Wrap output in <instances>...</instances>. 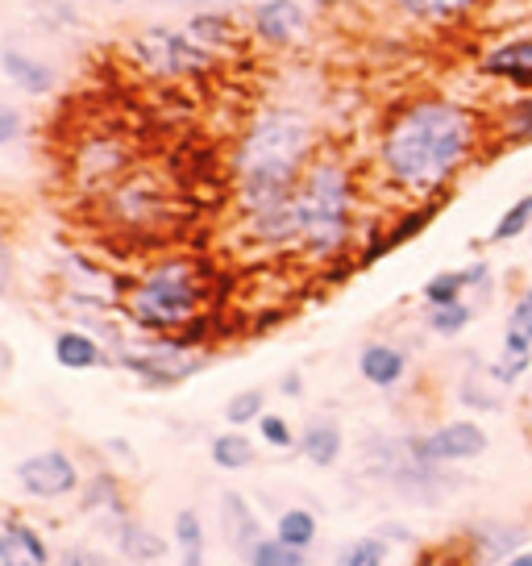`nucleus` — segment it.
Returning <instances> with one entry per match:
<instances>
[{"mask_svg": "<svg viewBox=\"0 0 532 566\" xmlns=\"http://www.w3.org/2000/svg\"><path fill=\"white\" fill-rule=\"evenodd\" d=\"M461 537L475 554V566H496L520 549H529V525H520V521H475L461 530Z\"/></svg>", "mask_w": 532, "mask_h": 566, "instance_id": "9b49d317", "label": "nucleus"}, {"mask_svg": "<svg viewBox=\"0 0 532 566\" xmlns=\"http://www.w3.org/2000/svg\"><path fill=\"white\" fill-rule=\"evenodd\" d=\"M209 459H213L216 471H249L258 450H254L246 429H225L209 442Z\"/></svg>", "mask_w": 532, "mask_h": 566, "instance_id": "bb28decb", "label": "nucleus"}, {"mask_svg": "<svg viewBox=\"0 0 532 566\" xmlns=\"http://www.w3.org/2000/svg\"><path fill=\"white\" fill-rule=\"evenodd\" d=\"M171 542L179 546V566H209V530L200 521V509H179Z\"/></svg>", "mask_w": 532, "mask_h": 566, "instance_id": "b1692460", "label": "nucleus"}, {"mask_svg": "<svg viewBox=\"0 0 532 566\" xmlns=\"http://www.w3.org/2000/svg\"><path fill=\"white\" fill-rule=\"evenodd\" d=\"M125 54L155 80H195L221 63V54L209 51L188 25H146L125 42Z\"/></svg>", "mask_w": 532, "mask_h": 566, "instance_id": "39448f33", "label": "nucleus"}, {"mask_svg": "<svg viewBox=\"0 0 532 566\" xmlns=\"http://www.w3.org/2000/svg\"><path fill=\"white\" fill-rule=\"evenodd\" d=\"M391 558V542H383L379 533H362L354 542H345L338 549L333 566H387Z\"/></svg>", "mask_w": 532, "mask_h": 566, "instance_id": "c85d7f7f", "label": "nucleus"}, {"mask_svg": "<svg viewBox=\"0 0 532 566\" xmlns=\"http://www.w3.org/2000/svg\"><path fill=\"white\" fill-rule=\"evenodd\" d=\"M58 566H105V558H100L96 549H67Z\"/></svg>", "mask_w": 532, "mask_h": 566, "instance_id": "a19ab883", "label": "nucleus"}, {"mask_svg": "<svg viewBox=\"0 0 532 566\" xmlns=\"http://www.w3.org/2000/svg\"><path fill=\"white\" fill-rule=\"evenodd\" d=\"M108 537H113V546H117L121 558H129V563H138V566H150V563H159V558H167V537H162L159 530H150L146 521H138V516L117 521V530L108 533Z\"/></svg>", "mask_w": 532, "mask_h": 566, "instance_id": "4be33fe9", "label": "nucleus"}, {"mask_svg": "<svg viewBox=\"0 0 532 566\" xmlns=\"http://www.w3.org/2000/svg\"><path fill=\"white\" fill-rule=\"evenodd\" d=\"M445 200H421V205H412V209H404L395 221H391L387 230H374L371 242L362 247V254H358V266H371L379 263L383 254H391V250H400L404 242H412V238H421V233L437 221V212H441Z\"/></svg>", "mask_w": 532, "mask_h": 566, "instance_id": "f8f14e48", "label": "nucleus"}, {"mask_svg": "<svg viewBox=\"0 0 532 566\" xmlns=\"http://www.w3.org/2000/svg\"><path fill=\"white\" fill-rule=\"evenodd\" d=\"M308 30V9L304 0H258L249 9V34L258 38L270 51H287L296 46Z\"/></svg>", "mask_w": 532, "mask_h": 566, "instance_id": "9d476101", "label": "nucleus"}, {"mask_svg": "<svg viewBox=\"0 0 532 566\" xmlns=\"http://www.w3.org/2000/svg\"><path fill=\"white\" fill-rule=\"evenodd\" d=\"M263 417H266V391L263 388L233 391L230 405H225V421H230V429H246V424H258Z\"/></svg>", "mask_w": 532, "mask_h": 566, "instance_id": "72a5a7b5", "label": "nucleus"}, {"mask_svg": "<svg viewBox=\"0 0 532 566\" xmlns=\"http://www.w3.org/2000/svg\"><path fill=\"white\" fill-rule=\"evenodd\" d=\"M491 113L454 96H412L387 113L374 146V167L391 192L408 200H445L454 179L482 155Z\"/></svg>", "mask_w": 532, "mask_h": 566, "instance_id": "f03ea898", "label": "nucleus"}, {"mask_svg": "<svg viewBox=\"0 0 532 566\" xmlns=\"http://www.w3.org/2000/svg\"><path fill=\"white\" fill-rule=\"evenodd\" d=\"M113 363L129 371L138 384H146L150 391L179 388L183 379H192L195 371L209 367V350H192L179 337H146V342H125L121 350L113 354Z\"/></svg>", "mask_w": 532, "mask_h": 566, "instance_id": "423d86ee", "label": "nucleus"}, {"mask_svg": "<svg viewBox=\"0 0 532 566\" xmlns=\"http://www.w3.org/2000/svg\"><path fill=\"white\" fill-rule=\"evenodd\" d=\"M317 150V125L296 105H263L242 125L230 155V184L246 242L258 250H296V188Z\"/></svg>", "mask_w": 532, "mask_h": 566, "instance_id": "f257e3e1", "label": "nucleus"}, {"mask_svg": "<svg viewBox=\"0 0 532 566\" xmlns=\"http://www.w3.org/2000/svg\"><path fill=\"white\" fill-rule=\"evenodd\" d=\"M242 563L246 566H308V549L287 546L275 533H266L263 542H254V549H249Z\"/></svg>", "mask_w": 532, "mask_h": 566, "instance_id": "c756f323", "label": "nucleus"}, {"mask_svg": "<svg viewBox=\"0 0 532 566\" xmlns=\"http://www.w3.org/2000/svg\"><path fill=\"white\" fill-rule=\"evenodd\" d=\"M121 317L142 337H179L213 317V271L195 254H159L125 280Z\"/></svg>", "mask_w": 532, "mask_h": 566, "instance_id": "7ed1b4c3", "label": "nucleus"}, {"mask_svg": "<svg viewBox=\"0 0 532 566\" xmlns=\"http://www.w3.org/2000/svg\"><path fill=\"white\" fill-rule=\"evenodd\" d=\"M51 354L63 371H96V367L113 363V350H108L105 342L92 329H75V325H63L51 337Z\"/></svg>", "mask_w": 532, "mask_h": 566, "instance_id": "4468645a", "label": "nucleus"}, {"mask_svg": "<svg viewBox=\"0 0 532 566\" xmlns=\"http://www.w3.org/2000/svg\"><path fill=\"white\" fill-rule=\"evenodd\" d=\"M408 367H412L408 350L395 346V342H366V346L358 350V375L379 391L400 388V384L408 379Z\"/></svg>", "mask_w": 532, "mask_h": 566, "instance_id": "dca6fc26", "label": "nucleus"}, {"mask_svg": "<svg viewBox=\"0 0 532 566\" xmlns=\"http://www.w3.org/2000/svg\"><path fill=\"white\" fill-rule=\"evenodd\" d=\"M0 71H4V80H9L21 96H34V101H42V96H51V92L58 88V75H54L51 63L30 51H18V46H4V51H0Z\"/></svg>", "mask_w": 532, "mask_h": 566, "instance_id": "f3484780", "label": "nucleus"}, {"mask_svg": "<svg viewBox=\"0 0 532 566\" xmlns=\"http://www.w3.org/2000/svg\"><path fill=\"white\" fill-rule=\"evenodd\" d=\"M108 4H129V0H108Z\"/></svg>", "mask_w": 532, "mask_h": 566, "instance_id": "de8ad7c7", "label": "nucleus"}, {"mask_svg": "<svg viewBox=\"0 0 532 566\" xmlns=\"http://www.w3.org/2000/svg\"><path fill=\"white\" fill-rule=\"evenodd\" d=\"M379 537H383V542H412V533L404 530V525H395V521L379 525Z\"/></svg>", "mask_w": 532, "mask_h": 566, "instance_id": "c03bdc74", "label": "nucleus"}, {"mask_svg": "<svg viewBox=\"0 0 532 566\" xmlns=\"http://www.w3.org/2000/svg\"><path fill=\"white\" fill-rule=\"evenodd\" d=\"M487 283H491V266H487V259H479V263L458 266V271H437V275L421 287V301H425V308H441V304L466 301V292L487 287Z\"/></svg>", "mask_w": 532, "mask_h": 566, "instance_id": "6ab92c4d", "label": "nucleus"}, {"mask_svg": "<svg viewBox=\"0 0 532 566\" xmlns=\"http://www.w3.org/2000/svg\"><path fill=\"white\" fill-rule=\"evenodd\" d=\"M0 554H4V530H0Z\"/></svg>", "mask_w": 532, "mask_h": 566, "instance_id": "49530a36", "label": "nucleus"}, {"mask_svg": "<svg viewBox=\"0 0 532 566\" xmlns=\"http://www.w3.org/2000/svg\"><path fill=\"white\" fill-rule=\"evenodd\" d=\"M520 429H524V438H529V446H532V384H529V391L520 396Z\"/></svg>", "mask_w": 532, "mask_h": 566, "instance_id": "37998d69", "label": "nucleus"}, {"mask_svg": "<svg viewBox=\"0 0 532 566\" xmlns=\"http://www.w3.org/2000/svg\"><path fill=\"white\" fill-rule=\"evenodd\" d=\"M216 513H221V533H225V546L237 554V558H246L254 542H263L266 530L258 513H254V504H249L242 492H221L216 500Z\"/></svg>", "mask_w": 532, "mask_h": 566, "instance_id": "2eb2a0df", "label": "nucleus"}, {"mask_svg": "<svg viewBox=\"0 0 532 566\" xmlns=\"http://www.w3.org/2000/svg\"><path fill=\"white\" fill-rule=\"evenodd\" d=\"M275 537L279 542H287V546L296 549H312L320 537V521L312 509H300V504H291V509H284V513L275 516Z\"/></svg>", "mask_w": 532, "mask_h": 566, "instance_id": "cd10ccee", "label": "nucleus"}, {"mask_svg": "<svg viewBox=\"0 0 532 566\" xmlns=\"http://www.w3.org/2000/svg\"><path fill=\"white\" fill-rule=\"evenodd\" d=\"M13 283H18V254H13L9 233L0 230V301L13 296Z\"/></svg>", "mask_w": 532, "mask_h": 566, "instance_id": "4c0bfd02", "label": "nucleus"}, {"mask_svg": "<svg viewBox=\"0 0 532 566\" xmlns=\"http://www.w3.org/2000/svg\"><path fill=\"white\" fill-rule=\"evenodd\" d=\"M300 459H308L317 471H333L345 454V433H341V424L333 417H312V421L300 429Z\"/></svg>", "mask_w": 532, "mask_h": 566, "instance_id": "412c9836", "label": "nucleus"}, {"mask_svg": "<svg viewBox=\"0 0 532 566\" xmlns=\"http://www.w3.org/2000/svg\"><path fill=\"white\" fill-rule=\"evenodd\" d=\"M300 254L308 263H338L358 230V176L338 150L320 146L296 188Z\"/></svg>", "mask_w": 532, "mask_h": 566, "instance_id": "20e7f679", "label": "nucleus"}, {"mask_svg": "<svg viewBox=\"0 0 532 566\" xmlns=\"http://www.w3.org/2000/svg\"><path fill=\"white\" fill-rule=\"evenodd\" d=\"M258 438H263L270 450H296V442H300V433H296L291 421L279 417V412H266L263 421H258Z\"/></svg>", "mask_w": 532, "mask_h": 566, "instance_id": "e433bc0d", "label": "nucleus"}, {"mask_svg": "<svg viewBox=\"0 0 532 566\" xmlns=\"http://www.w3.org/2000/svg\"><path fill=\"white\" fill-rule=\"evenodd\" d=\"M13 479L18 488L30 500H42V504H54V500H72L84 488V475H79V462H75L72 450H38V454H25V459L13 467Z\"/></svg>", "mask_w": 532, "mask_h": 566, "instance_id": "6e6552de", "label": "nucleus"}, {"mask_svg": "<svg viewBox=\"0 0 532 566\" xmlns=\"http://www.w3.org/2000/svg\"><path fill=\"white\" fill-rule=\"evenodd\" d=\"M188 30H192V34L216 54L237 51V42H242L237 18H233V13H225V9H204V13H195V18H188Z\"/></svg>", "mask_w": 532, "mask_h": 566, "instance_id": "393cba45", "label": "nucleus"}, {"mask_svg": "<svg viewBox=\"0 0 532 566\" xmlns=\"http://www.w3.org/2000/svg\"><path fill=\"white\" fill-rule=\"evenodd\" d=\"M496 566H532V549H520V554H512V558H503Z\"/></svg>", "mask_w": 532, "mask_h": 566, "instance_id": "a18cd8bd", "label": "nucleus"}, {"mask_svg": "<svg viewBox=\"0 0 532 566\" xmlns=\"http://www.w3.org/2000/svg\"><path fill=\"white\" fill-rule=\"evenodd\" d=\"M108 221L125 233H146L171 217V192L150 171H125L117 184L105 188Z\"/></svg>", "mask_w": 532, "mask_h": 566, "instance_id": "0eeeda50", "label": "nucleus"}, {"mask_svg": "<svg viewBox=\"0 0 532 566\" xmlns=\"http://www.w3.org/2000/svg\"><path fill=\"white\" fill-rule=\"evenodd\" d=\"M279 396H287V400H300V396H304V375L300 371H284V379H279Z\"/></svg>", "mask_w": 532, "mask_h": 566, "instance_id": "79ce46f5", "label": "nucleus"}, {"mask_svg": "<svg viewBox=\"0 0 532 566\" xmlns=\"http://www.w3.org/2000/svg\"><path fill=\"white\" fill-rule=\"evenodd\" d=\"M4 530V554H0V566H54V554L46 546V537L38 525H30L25 516L9 513L0 521Z\"/></svg>", "mask_w": 532, "mask_h": 566, "instance_id": "a211bd4d", "label": "nucleus"}, {"mask_svg": "<svg viewBox=\"0 0 532 566\" xmlns=\"http://www.w3.org/2000/svg\"><path fill=\"white\" fill-rule=\"evenodd\" d=\"M412 566H475V554H470L466 537L458 533V537H449V542H441V546L421 549Z\"/></svg>", "mask_w": 532, "mask_h": 566, "instance_id": "f704fd0d", "label": "nucleus"}, {"mask_svg": "<svg viewBox=\"0 0 532 566\" xmlns=\"http://www.w3.org/2000/svg\"><path fill=\"white\" fill-rule=\"evenodd\" d=\"M508 334L524 337V342H532V296H515L512 313H508Z\"/></svg>", "mask_w": 532, "mask_h": 566, "instance_id": "58836bf2", "label": "nucleus"}, {"mask_svg": "<svg viewBox=\"0 0 532 566\" xmlns=\"http://www.w3.org/2000/svg\"><path fill=\"white\" fill-rule=\"evenodd\" d=\"M408 21H421V25H449V21L470 18L482 0H391Z\"/></svg>", "mask_w": 532, "mask_h": 566, "instance_id": "a878e982", "label": "nucleus"}, {"mask_svg": "<svg viewBox=\"0 0 532 566\" xmlns=\"http://www.w3.org/2000/svg\"><path fill=\"white\" fill-rule=\"evenodd\" d=\"M79 509L84 513H100V521H108V533L117 530V521H125L129 513V495H125V483L113 471H96V475L84 479L79 488Z\"/></svg>", "mask_w": 532, "mask_h": 566, "instance_id": "aec40b11", "label": "nucleus"}, {"mask_svg": "<svg viewBox=\"0 0 532 566\" xmlns=\"http://www.w3.org/2000/svg\"><path fill=\"white\" fill-rule=\"evenodd\" d=\"M529 371H532V354L499 350V358L487 367V379H491V384H499V388H512V384H520Z\"/></svg>", "mask_w": 532, "mask_h": 566, "instance_id": "c9c22d12", "label": "nucleus"}, {"mask_svg": "<svg viewBox=\"0 0 532 566\" xmlns=\"http://www.w3.org/2000/svg\"><path fill=\"white\" fill-rule=\"evenodd\" d=\"M25 138V113L13 105H0V146H13Z\"/></svg>", "mask_w": 532, "mask_h": 566, "instance_id": "ea45409f", "label": "nucleus"}, {"mask_svg": "<svg viewBox=\"0 0 532 566\" xmlns=\"http://www.w3.org/2000/svg\"><path fill=\"white\" fill-rule=\"evenodd\" d=\"M482 80H499L512 84L520 92H532V34H515L508 42H499L479 59Z\"/></svg>", "mask_w": 532, "mask_h": 566, "instance_id": "ddd939ff", "label": "nucleus"}, {"mask_svg": "<svg viewBox=\"0 0 532 566\" xmlns=\"http://www.w3.org/2000/svg\"><path fill=\"white\" fill-rule=\"evenodd\" d=\"M524 296H532V287H524Z\"/></svg>", "mask_w": 532, "mask_h": 566, "instance_id": "09e8293b", "label": "nucleus"}, {"mask_svg": "<svg viewBox=\"0 0 532 566\" xmlns=\"http://www.w3.org/2000/svg\"><path fill=\"white\" fill-rule=\"evenodd\" d=\"M408 446L412 454L428 467H458V462H470L487 454V429L479 421H445L437 429H428V433H408Z\"/></svg>", "mask_w": 532, "mask_h": 566, "instance_id": "1a4fd4ad", "label": "nucleus"}, {"mask_svg": "<svg viewBox=\"0 0 532 566\" xmlns=\"http://www.w3.org/2000/svg\"><path fill=\"white\" fill-rule=\"evenodd\" d=\"M30 13L42 30L51 34H63V30H75L79 25V0H25Z\"/></svg>", "mask_w": 532, "mask_h": 566, "instance_id": "2f4dec72", "label": "nucleus"}, {"mask_svg": "<svg viewBox=\"0 0 532 566\" xmlns=\"http://www.w3.org/2000/svg\"><path fill=\"white\" fill-rule=\"evenodd\" d=\"M491 138L499 146H532V92L491 108Z\"/></svg>", "mask_w": 532, "mask_h": 566, "instance_id": "5701e85b", "label": "nucleus"}, {"mask_svg": "<svg viewBox=\"0 0 532 566\" xmlns=\"http://www.w3.org/2000/svg\"><path fill=\"white\" fill-rule=\"evenodd\" d=\"M529 226H532V192H524V196H515L512 205L503 209V217L496 221V230L487 233V242H491V247L515 242L520 233H529Z\"/></svg>", "mask_w": 532, "mask_h": 566, "instance_id": "7c9ffc66", "label": "nucleus"}, {"mask_svg": "<svg viewBox=\"0 0 532 566\" xmlns=\"http://www.w3.org/2000/svg\"><path fill=\"white\" fill-rule=\"evenodd\" d=\"M470 321H475V304H470V301L441 304V308H428V313H425L428 334H437V337H458V334H466V325H470Z\"/></svg>", "mask_w": 532, "mask_h": 566, "instance_id": "473e14b6", "label": "nucleus"}]
</instances>
